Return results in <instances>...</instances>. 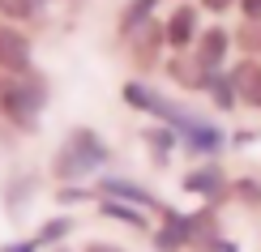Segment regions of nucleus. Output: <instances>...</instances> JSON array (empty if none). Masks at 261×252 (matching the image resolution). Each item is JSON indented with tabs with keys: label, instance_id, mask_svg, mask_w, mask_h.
Masks as SVG:
<instances>
[{
	"label": "nucleus",
	"instance_id": "1",
	"mask_svg": "<svg viewBox=\"0 0 261 252\" xmlns=\"http://www.w3.org/2000/svg\"><path fill=\"white\" fill-rule=\"evenodd\" d=\"M107 158H112V150L99 141V133H90V128H73L69 141L60 146L56 162H51V175H56V180H82V175L107 167Z\"/></svg>",
	"mask_w": 261,
	"mask_h": 252
},
{
	"label": "nucleus",
	"instance_id": "2",
	"mask_svg": "<svg viewBox=\"0 0 261 252\" xmlns=\"http://www.w3.org/2000/svg\"><path fill=\"white\" fill-rule=\"evenodd\" d=\"M43 103H47V86H43V77H35V73H30V77H9L0 86V111L13 120L17 128H35Z\"/></svg>",
	"mask_w": 261,
	"mask_h": 252
},
{
	"label": "nucleus",
	"instance_id": "3",
	"mask_svg": "<svg viewBox=\"0 0 261 252\" xmlns=\"http://www.w3.org/2000/svg\"><path fill=\"white\" fill-rule=\"evenodd\" d=\"M124 103H128V107H137V111L159 116L163 124H167V128H176V133H180L184 124H189V120H193V111L176 107L171 98H163L159 90H150V86H141V81H128V86H124Z\"/></svg>",
	"mask_w": 261,
	"mask_h": 252
},
{
	"label": "nucleus",
	"instance_id": "4",
	"mask_svg": "<svg viewBox=\"0 0 261 252\" xmlns=\"http://www.w3.org/2000/svg\"><path fill=\"white\" fill-rule=\"evenodd\" d=\"M0 69H9L13 77H30L35 64H30V43L26 35H17L13 26H0Z\"/></svg>",
	"mask_w": 261,
	"mask_h": 252
},
{
	"label": "nucleus",
	"instance_id": "5",
	"mask_svg": "<svg viewBox=\"0 0 261 252\" xmlns=\"http://www.w3.org/2000/svg\"><path fill=\"white\" fill-rule=\"evenodd\" d=\"M94 197H107V201H124V205H137V210H163V205H159L146 188H141V184L120 180V175H103L99 188H94Z\"/></svg>",
	"mask_w": 261,
	"mask_h": 252
},
{
	"label": "nucleus",
	"instance_id": "6",
	"mask_svg": "<svg viewBox=\"0 0 261 252\" xmlns=\"http://www.w3.org/2000/svg\"><path fill=\"white\" fill-rule=\"evenodd\" d=\"M180 146L193 150V154H219V150H223V133L210 124V120H197V116H193L189 124L180 128Z\"/></svg>",
	"mask_w": 261,
	"mask_h": 252
},
{
	"label": "nucleus",
	"instance_id": "7",
	"mask_svg": "<svg viewBox=\"0 0 261 252\" xmlns=\"http://www.w3.org/2000/svg\"><path fill=\"white\" fill-rule=\"evenodd\" d=\"M231 86H236V98L240 103H253V107H261V64L257 60H240L231 73Z\"/></svg>",
	"mask_w": 261,
	"mask_h": 252
},
{
	"label": "nucleus",
	"instance_id": "8",
	"mask_svg": "<svg viewBox=\"0 0 261 252\" xmlns=\"http://www.w3.org/2000/svg\"><path fill=\"white\" fill-rule=\"evenodd\" d=\"M227 47H231V39H227V30H205V35L197 39V69L201 73H219V64L227 56Z\"/></svg>",
	"mask_w": 261,
	"mask_h": 252
},
{
	"label": "nucleus",
	"instance_id": "9",
	"mask_svg": "<svg viewBox=\"0 0 261 252\" xmlns=\"http://www.w3.org/2000/svg\"><path fill=\"white\" fill-rule=\"evenodd\" d=\"M184 192H197V197H205V201H219V197L227 192V180H223L219 167H201V171L184 175Z\"/></svg>",
	"mask_w": 261,
	"mask_h": 252
},
{
	"label": "nucleus",
	"instance_id": "10",
	"mask_svg": "<svg viewBox=\"0 0 261 252\" xmlns=\"http://www.w3.org/2000/svg\"><path fill=\"white\" fill-rule=\"evenodd\" d=\"M163 30H167V43H171V47H189V43L197 39V9L180 5L176 13L167 17V26H163Z\"/></svg>",
	"mask_w": 261,
	"mask_h": 252
},
{
	"label": "nucleus",
	"instance_id": "11",
	"mask_svg": "<svg viewBox=\"0 0 261 252\" xmlns=\"http://www.w3.org/2000/svg\"><path fill=\"white\" fill-rule=\"evenodd\" d=\"M99 214H103V218H116V222H124V227H133V231H150L146 210H137V205H124V201H107V197H99Z\"/></svg>",
	"mask_w": 261,
	"mask_h": 252
},
{
	"label": "nucleus",
	"instance_id": "12",
	"mask_svg": "<svg viewBox=\"0 0 261 252\" xmlns=\"http://www.w3.org/2000/svg\"><path fill=\"white\" fill-rule=\"evenodd\" d=\"M154 5H159V0H133V5L124 9V17H120V35H124V39H133L137 30L146 26V21H150V13H154Z\"/></svg>",
	"mask_w": 261,
	"mask_h": 252
},
{
	"label": "nucleus",
	"instance_id": "13",
	"mask_svg": "<svg viewBox=\"0 0 261 252\" xmlns=\"http://www.w3.org/2000/svg\"><path fill=\"white\" fill-rule=\"evenodd\" d=\"M201 86L210 90V98L223 107V111H231V107L240 103V98H236V86H231V77H223V73H205V77H201Z\"/></svg>",
	"mask_w": 261,
	"mask_h": 252
},
{
	"label": "nucleus",
	"instance_id": "14",
	"mask_svg": "<svg viewBox=\"0 0 261 252\" xmlns=\"http://www.w3.org/2000/svg\"><path fill=\"white\" fill-rule=\"evenodd\" d=\"M176 141H180V133H176V128H167V124L146 128V146L154 150V162H167V154L176 150Z\"/></svg>",
	"mask_w": 261,
	"mask_h": 252
},
{
	"label": "nucleus",
	"instance_id": "15",
	"mask_svg": "<svg viewBox=\"0 0 261 252\" xmlns=\"http://www.w3.org/2000/svg\"><path fill=\"white\" fill-rule=\"evenodd\" d=\"M73 227H77V222H73L69 214H60V218H47V222L39 227V235H35V244H39V248H43V244H60L64 235H73Z\"/></svg>",
	"mask_w": 261,
	"mask_h": 252
},
{
	"label": "nucleus",
	"instance_id": "16",
	"mask_svg": "<svg viewBox=\"0 0 261 252\" xmlns=\"http://www.w3.org/2000/svg\"><path fill=\"white\" fill-rule=\"evenodd\" d=\"M30 188H35V175H21L17 184H9V192H5V205H9V214H21V205H26Z\"/></svg>",
	"mask_w": 261,
	"mask_h": 252
},
{
	"label": "nucleus",
	"instance_id": "17",
	"mask_svg": "<svg viewBox=\"0 0 261 252\" xmlns=\"http://www.w3.org/2000/svg\"><path fill=\"white\" fill-rule=\"evenodd\" d=\"M0 13L13 17V21H21V17L35 13V0H0Z\"/></svg>",
	"mask_w": 261,
	"mask_h": 252
},
{
	"label": "nucleus",
	"instance_id": "18",
	"mask_svg": "<svg viewBox=\"0 0 261 252\" xmlns=\"http://www.w3.org/2000/svg\"><path fill=\"white\" fill-rule=\"evenodd\" d=\"M90 197H94V192L82 188V184H64V188L56 192V201H60V205H77V201H90Z\"/></svg>",
	"mask_w": 261,
	"mask_h": 252
},
{
	"label": "nucleus",
	"instance_id": "19",
	"mask_svg": "<svg viewBox=\"0 0 261 252\" xmlns=\"http://www.w3.org/2000/svg\"><path fill=\"white\" fill-rule=\"evenodd\" d=\"M236 197L248 201V205H261V184L257 180H240V184H236Z\"/></svg>",
	"mask_w": 261,
	"mask_h": 252
},
{
	"label": "nucleus",
	"instance_id": "20",
	"mask_svg": "<svg viewBox=\"0 0 261 252\" xmlns=\"http://www.w3.org/2000/svg\"><path fill=\"white\" fill-rule=\"evenodd\" d=\"M240 43H244V47H261V26H257V21H248V30L240 35Z\"/></svg>",
	"mask_w": 261,
	"mask_h": 252
},
{
	"label": "nucleus",
	"instance_id": "21",
	"mask_svg": "<svg viewBox=\"0 0 261 252\" xmlns=\"http://www.w3.org/2000/svg\"><path fill=\"white\" fill-rule=\"evenodd\" d=\"M240 9H244L248 21H261V0H240Z\"/></svg>",
	"mask_w": 261,
	"mask_h": 252
},
{
	"label": "nucleus",
	"instance_id": "22",
	"mask_svg": "<svg viewBox=\"0 0 261 252\" xmlns=\"http://www.w3.org/2000/svg\"><path fill=\"white\" fill-rule=\"evenodd\" d=\"M0 252H39V244L35 239H17V244H5Z\"/></svg>",
	"mask_w": 261,
	"mask_h": 252
},
{
	"label": "nucleus",
	"instance_id": "23",
	"mask_svg": "<svg viewBox=\"0 0 261 252\" xmlns=\"http://www.w3.org/2000/svg\"><path fill=\"white\" fill-rule=\"evenodd\" d=\"M82 252H124V248H116V244H107V239H90Z\"/></svg>",
	"mask_w": 261,
	"mask_h": 252
},
{
	"label": "nucleus",
	"instance_id": "24",
	"mask_svg": "<svg viewBox=\"0 0 261 252\" xmlns=\"http://www.w3.org/2000/svg\"><path fill=\"white\" fill-rule=\"evenodd\" d=\"M201 5H205V9H214V13H223V9H231L236 0H201Z\"/></svg>",
	"mask_w": 261,
	"mask_h": 252
},
{
	"label": "nucleus",
	"instance_id": "25",
	"mask_svg": "<svg viewBox=\"0 0 261 252\" xmlns=\"http://www.w3.org/2000/svg\"><path fill=\"white\" fill-rule=\"evenodd\" d=\"M56 252H64V248H56Z\"/></svg>",
	"mask_w": 261,
	"mask_h": 252
}]
</instances>
